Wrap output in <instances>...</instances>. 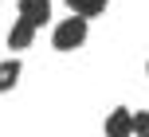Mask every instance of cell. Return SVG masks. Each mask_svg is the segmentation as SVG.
Instances as JSON below:
<instances>
[{
  "label": "cell",
  "instance_id": "1",
  "mask_svg": "<svg viewBox=\"0 0 149 137\" xmlns=\"http://www.w3.org/2000/svg\"><path fill=\"white\" fill-rule=\"evenodd\" d=\"M86 35H90V20H82V16H67V20L55 24L51 43H55V51H79V47L86 43Z\"/></svg>",
  "mask_w": 149,
  "mask_h": 137
},
{
  "label": "cell",
  "instance_id": "2",
  "mask_svg": "<svg viewBox=\"0 0 149 137\" xmlns=\"http://www.w3.org/2000/svg\"><path fill=\"white\" fill-rule=\"evenodd\" d=\"M16 12L28 24L43 28V24H51V0H16Z\"/></svg>",
  "mask_w": 149,
  "mask_h": 137
},
{
  "label": "cell",
  "instance_id": "3",
  "mask_svg": "<svg viewBox=\"0 0 149 137\" xmlns=\"http://www.w3.org/2000/svg\"><path fill=\"white\" fill-rule=\"evenodd\" d=\"M36 24H28L24 20V16H16V24H12V31H8V47H12V51H24V47H31L36 43Z\"/></svg>",
  "mask_w": 149,
  "mask_h": 137
},
{
  "label": "cell",
  "instance_id": "4",
  "mask_svg": "<svg viewBox=\"0 0 149 137\" xmlns=\"http://www.w3.org/2000/svg\"><path fill=\"white\" fill-rule=\"evenodd\" d=\"M106 137H134V114L126 106H114V114L106 118Z\"/></svg>",
  "mask_w": 149,
  "mask_h": 137
},
{
  "label": "cell",
  "instance_id": "5",
  "mask_svg": "<svg viewBox=\"0 0 149 137\" xmlns=\"http://www.w3.org/2000/svg\"><path fill=\"white\" fill-rule=\"evenodd\" d=\"M67 8L74 16H82V20H94V16H102L110 8V0H67Z\"/></svg>",
  "mask_w": 149,
  "mask_h": 137
},
{
  "label": "cell",
  "instance_id": "6",
  "mask_svg": "<svg viewBox=\"0 0 149 137\" xmlns=\"http://www.w3.org/2000/svg\"><path fill=\"white\" fill-rule=\"evenodd\" d=\"M20 75H24V71H20V59H4V63H0V94L12 90V86L20 82Z\"/></svg>",
  "mask_w": 149,
  "mask_h": 137
},
{
  "label": "cell",
  "instance_id": "7",
  "mask_svg": "<svg viewBox=\"0 0 149 137\" xmlns=\"http://www.w3.org/2000/svg\"><path fill=\"white\" fill-rule=\"evenodd\" d=\"M134 137H149V110L134 114Z\"/></svg>",
  "mask_w": 149,
  "mask_h": 137
},
{
  "label": "cell",
  "instance_id": "8",
  "mask_svg": "<svg viewBox=\"0 0 149 137\" xmlns=\"http://www.w3.org/2000/svg\"><path fill=\"white\" fill-rule=\"evenodd\" d=\"M145 71H149V67H145Z\"/></svg>",
  "mask_w": 149,
  "mask_h": 137
}]
</instances>
